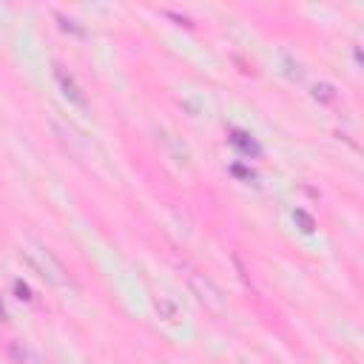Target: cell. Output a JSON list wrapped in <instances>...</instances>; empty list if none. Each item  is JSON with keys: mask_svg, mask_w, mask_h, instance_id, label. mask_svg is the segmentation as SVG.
<instances>
[{"mask_svg": "<svg viewBox=\"0 0 364 364\" xmlns=\"http://www.w3.org/2000/svg\"><path fill=\"white\" fill-rule=\"evenodd\" d=\"M20 256H26V262L32 265L46 282H51V285H69V273H66L63 262H60L49 248H43V245H23Z\"/></svg>", "mask_w": 364, "mask_h": 364, "instance_id": "1", "label": "cell"}, {"mask_svg": "<svg viewBox=\"0 0 364 364\" xmlns=\"http://www.w3.org/2000/svg\"><path fill=\"white\" fill-rule=\"evenodd\" d=\"M54 77H57L60 88H63L66 100H69V103H74L77 108H83V111H85V108H88V100H85V94H83V88L77 85V80H74V77H72V74H69L63 66H60V63L54 66Z\"/></svg>", "mask_w": 364, "mask_h": 364, "instance_id": "2", "label": "cell"}, {"mask_svg": "<svg viewBox=\"0 0 364 364\" xmlns=\"http://www.w3.org/2000/svg\"><path fill=\"white\" fill-rule=\"evenodd\" d=\"M231 145L236 148V151H242L245 157H259L262 154V145L248 134V131H239V129H231Z\"/></svg>", "mask_w": 364, "mask_h": 364, "instance_id": "3", "label": "cell"}, {"mask_svg": "<svg viewBox=\"0 0 364 364\" xmlns=\"http://www.w3.org/2000/svg\"><path fill=\"white\" fill-rule=\"evenodd\" d=\"M293 220H296V225H299L301 233H313V231H316V220L308 214L305 208H296V210H293Z\"/></svg>", "mask_w": 364, "mask_h": 364, "instance_id": "4", "label": "cell"}, {"mask_svg": "<svg viewBox=\"0 0 364 364\" xmlns=\"http://www.w3.org/2000/svg\"><path fill=\"white\" fill-rule=\"evenodd\" d=\"M313 100H319V103H333V100H336V88H333L330 83H316V85H313Z\"/></svg>", "mask_w": 364, "mask_h": 364, "instance_id": "5", "label": "cell"}, {"mask_svg": "<svg viewBox=\"0 0 364 364\" xmlns=\"http://www.w3.org/2000/svg\"><path fill=\"white\" fill-rule=\"evenodd\" d=\"M154 305H157V311H160V313H163V316H165L168 322H176V308L171 305L168 299H163V296H160V299L154 301Z\"/></svg>", "mask_w": 364, "mask_h": 364, "instance_id": "6", "label": "cell"}, {"mask_svg": "<svg viewBox=\"0 0 364 364\" xmlns=\"http://www.w3.org/2000/svg\"><path fill=\"white\" fill-rule=\"evenodd\" d=\"M57 20H60V28H63V32H74V35H80V38H83V28H80V26H74V20H66L63 15H57Z\"/></svg>", "mask_w": 364, "mask_h": 364, "instance_id": "7", "label": "cell"}, {"mask_svg": "<svg viewBox=\"0 0 364 364\" xmlns=\"http://www.w3.org/2000/svg\"><path fill=\"white\" fill-rule=\"evenodd\" d=\"M15 293H17V299H23V301H32V299H35V296H32V290H28V285H26V282H20V279L15 282Z\"/></svg>", "mask_w": 364, "mask_h": 364, "instance_id": "8", "label": "cell"}, {"mask_svg": "<svg viewBox=\"0 0 364 364\" xmlns=\"http://www.w3.org/2000/svg\"><path fill=\"white\" fill-rule=\"evenodd\" d=\"M231 171H233V174H236V176H242V179H254V176H256V174H254V171H248V168H242V165H233V168H231Z\"/></svg>", "mask_w": 364, "mask_h": 364, "instance_id": "9", "label": "cell"}, {"mask_svg": "<svg viewBox=\"0 0 364 364\" xmlns=\"http://www.w3.org/2000/svg\"><path fill=\"white\" fill-rule=\"evenodd\" d=\"M0 316H3V308H0Z\"/></svg>", "mask_w": 364, "mask_h": 364, "instance_id": "10", "label": "cell"}]
</instances>
